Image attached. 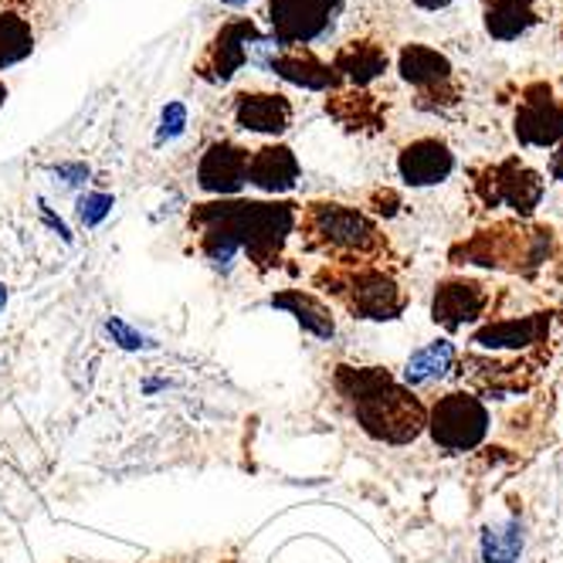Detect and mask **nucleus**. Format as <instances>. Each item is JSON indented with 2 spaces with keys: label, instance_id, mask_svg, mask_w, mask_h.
<instances>
[{
  "label": "nucleus",
  "instance_id": "393cba45",
  "mask_svg": "<svg viewBox=\"0 0 563 563\" xmlns=\"http://www.w3.org/2000/svg\"><path fill=\"white\" fill-rule=\"evenodd\" d=\"M522 547H527V537H522L519 519L493 522V527L482 530V540H478V550L486 563H519Z\"/></svg>",
  "mask_w": 563,
  "mask_h": 563
},
{
  "label": "nucleus",
  "instance_id": "aec40b11",
  "mask_svg": "<svg viewBox=\"0 0 563 563\" xmlns=\"http://www.w3.org/2000/svg\"><path fill=\"white\" fill-rule=\"evenodd\" d=\"M327 112L350 133H380L387 123V106L367 89H336L327 99Z\"/></svg>",
  "mask_w": 563,
  "mask_h": 563
},
{
  "label": "nucleus",
  "instance_id": "6ab92c4d",
  "mask_svg": "<svg viewBox=\"0 0 563 563\" xmlns=\"http://www.w3.org/2000/svg\"><path fill=\"white\" fill-rule=\"evenodd\" d=\"M302 177L299 156L286 143H268L249 156V184L262 194H289Z\"/></svg>",
  "mask_w": 563,
  "mask_h": 563
},
{
  "label": "nucleus",
  "instance_id": "473e14b6",
  "mask_svg": "<svg viewBox=\"0 0 563 563\" xmlns=\"http://www.w3.org/2000/svg\"><path fill=\"white\" fill-rule=\"evenodd\" d=\"M550 177L563 184V143L556 146V153L550 156Z\"/></svg>",
  "mask_w": 563,
  "mask_h": 563
},
{
  "label": "nucleus",
  "instance_id": "20e7f679",
  "mask_svg": "<svg viewBox=\"0 0 563 563\" xmlns=\"http://www.w3.org/2000/svg\"><path fill=\"white\" fill-rule=\"evenodd\" d=\"M312 286L333 296L353 319L390 323L408 309V296L400 292L390 272L374 265H323L316 268Z\"/></svg>",
  "mask_w": 563,
  "mask_h": 563
},
{
  "label": "nucleus",
  "instance_id": "2f4dec72",
  "mask_svg": "<svg viewBox=\"0 0 563 563\" xmlns=\"http://www.w3.org/2000/svg\"><path fill=\"white\" fill-rule=\"evenodd\" d=\"M42 214H45V221H48V224H52V228H55V231H58V234L65 238V241H71V231L65 228V221H62V218H55V214L48 211V205H45V200H42Z\"/></svg>",
  "mask_w": 563,
  "mask_h": 563
},
{
  "label": "nucleus",
  "instance_id": "2eb2a0df",
  "mask_svg": "<svg viewBox=\"0 0 563 563\" xmlns=\"http://www.w3.org/2000/svg\"><path fill=\"white\" fill-rule=\"evenodd\" d=\"M397 174L408 187H438L455 174V153L438 136L411 140L397 153Z\"/></svg>",
  "mask_w": 563,
  "mask_h": 563
},
{
  "label": "nucleus",
  "instance_id": "a211bd4d",
  "mask_svg": "<svg viewBox=\"0 0 563 563\" xmlns=\"http://www.w3.org/2000/svg\"><path fill=\"white\" fill-rule=\"evenodd\" d=\"M550 312H530V316H512V319H499V323H486L478 327L472 343L478 350H533L540 343H547L550 336Z\"/></svg>",
  "mask_w": 563,
  "mask_h": 563
},
{
  "label": "nucleus",
  "instance_id": "c756f323",
  "mask_svg": "<svg viewBox=\"0 0 563 563\" xmlns=\"http://www.w3.org/2000/svg\"><path fill=\"white\" fill-rule=\"evenodd\" d=\"M371 200L377 205L374 211H377V214H384V218H394V214H397V208H400V197H397L394 190H374V194H371Z\"/></svg>",
  "mask_w": 563,
  "mask_h": 563
},
{
  "label": "nucleus",
  "instance_id": "7c9ffc66",
  "mask_svg": "<svg viewBox=\"0 0 563 563\" xmlns=\"http://www.w3.org/2000/svg\"><path fill=\"white\" fill-rule=\"evenodd\" d=\"M415 8H421V11H431V14H438V11H449L452 4H459V0H411Z\"/></svg>",
  "mask_w": 563,
  "mask_h": 563
},
{
  "label": "nucleus",
  "instance_id": "a878e982",
  "mask_svg": "<svg viewBox=\"0 0 563 563\" xmlns=\"http://www.w3.org/2000/svg\"><path fill=\"white\" fill-rule=\"evenodd\" d=\"M112 208H115L112 194H102V190H89V194H82V197H78V205H75V211H78V221H82L86 228H96V224H102V221L112 214Z\"/></svg>",
  "mask_w": 563,
  "mask_h": 563
},
{
  "label": "nucleus",
  "instance_id": "1a4fd4ad",
  "mask_svg": "<svg viewBox=\"0 0 563 563\" xmlns=\"http://www.w3.org/2000/svg\"><path fill=\"white\" fill-rule=\"evenodd\" d=\"M397 75L400 82L418 89V106L421 109H445L462 99V86L455 78V65L449 62L445 52H438L431 45L411 42L400 45L397 52Z\"/></svg>",
  "mask_w": 563,
  "mask_h": 563
},
{
  "label": "nucleus",
  "instance_id": "4468645a",
  "mask_svg": "<svg viewBox=\"0 0 563 563\" xmlns=\"http://www.w3.org/2000/svg\"><path fill=\"white\" fill-rule=\"evenodd\" d=\"M231 119L238 130L258 136H282L292 130L296 106L286 92H238L231 102Z\"/></svg>",
  "mask_w": 563,
  "mask_h": 563
},
{
  "label": "nucleus",
  "instance_id": "4be33fe9",
  "mask_svg": "<svg viewBox=\"0 0 563 563\" xmlns=\"http://www.w3.org/2000/svg\"><path fill=\"white\" fill-rule=\"evenodd\" d=\"M272 309H282L289 312L296 323L302 327V333L316 336V340H333L336 336V319H333V309L312 296V292H302V289H286V292H275L268 299Z\"/></svg>",
  "mask_w": 563,
  "mask_h": 563
},
{
  "label": "nucleus",
  "instance_id": "b1692460",
  "mask_svg": "<svg viewBox=\"0 0 563 563\" xmlns=\"http://www.w3.org/2000/svg\"><path fill=\"white\" fill-rule=\"evenodd\" d=\"M31 55H34V27H31V21L21 11L4 8V11H0V71L27 62Z\"/></svg>",
  "mask_w": 563,
  "mask_h": 563
},
{
  "label": "nucleus",
  "instance_id": "f704fd0d",
  "mask_svg": "<svg viewBox=\"0 0 563 563\" xmlns=\"http://www.w3.org/2000/svg\"><path fill=\"white\" fill-rule=\"evenodd\" d=\"M4 309H8V286L0 282V312H4Z\"/></svg>",
  "mask_w": 563,
  "mask_h": 563
},
{
  "label": "nucleus",
  "instance_id": "bb28decb",
  "mask_svg": "<svg viewBox=\"0 0 563 563\" xmlns=\"http://www.w3.org/2000/svg\"><path fill=\"white\" fill-rule=\"evenodd\" d=\"M187 130V106L180 99L167 102L164 112H159V123H156V143L164 146V143H174L177 136H184Z\"/></svg>",
  "mask_w": 563,
  "mask_h": 563
},
{
  "label": "nucleus",
  "instance_id": "39448f33",
  "mask_svg": "<svg viewBox=\"0 0 563 563\" xmlns=\"http://www.w3.org/2000/svg\"><path fill=\"white\" fill-rule=\"evenodd\" d=\"M553 231L533 228L519 231L512 224H499L493 231H478L452 252L455 265H486V268H519V262H530V272L550 258Z\"/></svg>",
  "mask_w": 563,
  "mask_h": 563
},
{
  "label": "nucleus",
  "instance_id": "412c9836",
  "mask_svg": "<svg viewBox=\"0 0 563 563\" xmlns=\"http://www.w3.org/2000/svg\"><path fill=\"white\" fill-rule=\"evenodd\" d=\"M486 11H482V24L493 42H519L522 34H530L540 24L537 14V0H482Z\"/></svg>",
  "mask_w": 563,
  "mask_h": 563
},
{
  "label": "nucleus",
  "instance_id": "cd10ccee",
  "mask_svg": "<svg viewBox=\"0 0 563 563\" xmlns=\"http://www.w3.org/2000/svg\"><path fill=\"white\" fill-rule=\"evenodd\" d=\"M106 333L112 336L115 346H123V350H130V353H136V350H153V346H156L150 336H143L140 330H133V327L126 323V319H119V316H109V319H106Z\"/></svg>",
  "mask_w": 563,
  "mask_h": 563
},
{
  "label": "nucleus",
  "instance_id": "6e6552de",
  "mask_svg": "<svg viewBox=\"0 0 563 563\" xmlns=\"http://www.w3.org/2000/svg\"><path fill=\"white\" fill-rule=\"evenodd\" d=\"M547 180L530 167L522 164L519 156L499 159V164H489L475 174V194L486 208H509L519 218H530L540 200H543Z\"/></svg>",
  "mask_w": 563,
  "mask_h": 563
},
{
  "label": "nucleus",
  "instance_id": "f257e3e1",
  "mask_svg": "<svg viewBox=\"0 0 563 563\" xmlns=\"http://www.w3.org/2000/svg\"><path fill=\"white\" fill-rule=\"evenodd\" d=\"M333 387L350 400L360 431L380 445H411L428 428V408L384 367H336Z\"/></svg>",
  "mask_w": 563,
  "mask_h": 563
},
{
  "label": "nucleus",
  "instance_id": "423d86ee",
  "mask_svg": "<svg viewBox=\"0 0 563 563\" xmlns=\"http://www.w3.org/2000/svg\"><path fill=\"white\" fill-rule=\"evenodd\" d=\"M428 431L441 452H475L489 434V411L472 390H452L428 408Z\"/></svg>",
  "mask_w": 563,
  "mask_h": 563
},
{
  "label": "nucleus",
  "instance_id": "f8f14e48",
  "mask_svg": "<svg viewBox=\"0 0 563 563\" xmlns=\"http://www.w3.org/2000/svg\"><path fill=\"white\" fill-rule=\"evenodd\" d=\"M489 306H493V289H486L475 278L455 275L434 286L431 319L438 327H445L449 333H455V330L478 323V319L489 312Z\"/></svg>",
  "mask_w": 563,
  "mask_h": 563
},
{
  "label": "nucleus",
  "instance_id": "72a5a7b5",
  "mask_svg": "<svg viewBox=\"0 0 563 563\" xmlns=\"http://www.w3.org/2000/svg\"><path fill=\"white\" fill-rule=\"evenodd\" d=\"M218 4H224V8H231V11H241V8H249L252 0H218Z\"/></svg>",
  "mask_w": 563,
  "mask_h": 563
},
{
  "label": "nucleus",
  "instance_id": "0eeeda50",
  "mask_svg": "<svg viewBox=\"0 0 563 563\" xmlns=\"http://www.w3.org/2000/svg\"><path fill=\"white\" fill-rule=\"evenodd\" d=\"M343 0H268V34L282 48H316L333 37Z\"/></svg>",
  "mask_w": 563,
  "mask_h": 563
},
{
  "label": "nucleus",
  "instance_id": "7ed1b4c3",
  "mask_svg": "<svg viewBox=\"0 0 563 563\" xmlns=\"http://www.w3.org/2000/svg\"><path fill=\"white\" fill-rule=\"evenodd\" d=\"M197 214L218 221L238 249L249 255L258 275H268L282 265L286 241L296 231L299 205L292 200H245V197H224L211 205H197Z\"/></svg>",
  "mask_w": 563,
  "mask_h": 563
},
{
  "label": "nucleus",
  "instance_id": "dca6fc26",
  "mask_svg": "<svg viewBox=\"0 0 563 563\" xmlns=\"http://www.w3.org/2000/svg\"><path fill=\"white\" fill-rule=\"evenodd\" d=\"M265 71L278 75L282 82L306 89V92H336V89H343L333 65L327 58H319L312 48H278L265 62Z\"/></svg>",
  "mask_w": 563,
  "mask_h": 563
},
{
  "label": "nucleus",
  "instance_id": "c85d7f7f",
  "mask_svg": "<svg viewBox=\"0 0 563 563\" xmlns=\"http://www.w3.org/2000/svg\"><path fill=\"white\" fill-rule=\"evenodd\" d=\"M89 167L86 164H58L55 167V177L65 184V187H82V184H89Z\"/></svg>",
  "mask_w": 563,
  "mask_h": 563
},
{
  "label": "nucleus",
  "instance_id": "9d476101",
  "mask_svg": "<svg viewBox=\"0 0 563 563\" xmlns=\"http://www.w3.org/2000/svg\"><path fill=\"white\" fill-rule=\"evenodd\" d=\"M258 37H262V27L252 18H234L221 24V31L205 45V52H200L194 71L211 86H228L241 68L252 65V52L258 45Z\"/></svg>",
  "mask_w": 563,
  "mask_h": 563
},
{
  "label": "nucleus",
  "instance_id": "f3484780",
  "mask_svg": "<svg viewBox=\"0 0 563 563\" xmlns=\"http://www.w3.org/2000/svg\"><path fill=\"white\" fill-rule=\"evenodd\" d=\"M333 71L340 75V82L350 89H371L377 78L387 75L390 55L374 37H353V42L340 45L330 58Z\"/></svg>",
  "mask_w": 563,
  "mask_h": 563
},
{
  "label": "nucleus",
  "instance_id": "f03ea898",
  "mask_svg": "<svg viewBox=\"0 0 563 563\" xmlns=\"http://www.w3.org/2000/svg\"><path fill=\"white\" fill-rule=\"evenodd\" d=\"M302 252L327 258V265H374L387 262V238L377 221L340 200H312L296 218Z\"/></svg>",
  "mask_w": 563,
  "mask_h": 563
},
{
  "label": "nucleus",
  "instance_id": "c9c22d12",
  "mask_svg": "<svg viewBox=\"0 0 563 563\" xmlns=\"http://www.w3.org/2000/svg\"><path fill=\"white\" fill-rule=\"evenodd\" d=\"M4 102H8V86L0 82V109H4Z\"/></svg>",
  "mask_w": 563,
  "mask_h": 563
},
{
  "label": "nucleus",
  "instance_id": "ddd939ff",
  "mask_svg": "<svg viewBox=\"0 0 563 563\" xmlns=\"http://www.w3.org/2000/svg\"><path fill=\"white\" fill-rule=\"evenodd\" d=\"M249 156L252 150L234 140H214L197 159V187L221 200L238 197L249 184Z\"/></svg>",
  "mask_w": 563,
  "mask_h": 563
},
{
  "label": "nucleus",
  "instance_id": "5701e85b",
  "mask_svg": "<svg viewBox=\"0 0 563 563\" xmlns=\"http://www.w3.org/2000/svg\"><path fill=\"white\" fill-rule=\"evenodd\" d=\"M455 360H459V350H455L452 340H431L428 346H421V350H415L408 356L405 374H400V384H405L408 390L431 387V384L445 380L452 374Z\"/></svg>",
  "mask_w": 563,
  "mask_h": 563
},
{
  "label": "nucleus",
  "instance_id": "9b49d317",
  "mask_svg": "<svg viewBox=\"0 0 563 563\" xmlns=\"http://www.w3.org/2000/svg\"><path fill=\"white\" fill-rule=\"evenodd\" d=\"M512 133L519 146L556 150L563 143V102L550 82H530L522 89L512 115Z\"/></svg>",
  "mask_w": 563,
  "mask_h": 563
}]
</instances>
